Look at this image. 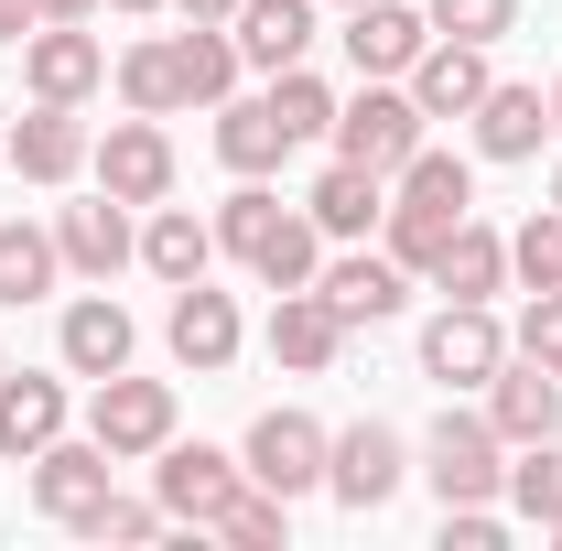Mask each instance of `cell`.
Returning <instances> with one entry per match:
<instances>
[{
	"instance_id": "6",
	"label": "cell",
	"mask_w": 562,
	"mask_h": 551,
	"mask_svg": "<svg viewBox=\"0 0 562 551\" xmlns=\"http://www.w3.org/2000/svg\"><path fill=\"white\" fill-rule=\"evenodd\" d=\"M249 486L238 454H216V443H162V465H151V497H162V519L173 530H216V508Z\"/></svg>"
},
{
	"instance_id": "29",
	"label": "cell",
	"mask_w": 562,
	"mask_h": 551,
	"mask_svg": "<svg viewBox=\"0 0 562 551\" xmlns=\"http://www.w3.org/2000/svg\"><path fill=\"white\" fill-rule=\"evenodd\" d=\"M66 281V249H55V227H0V303H44Z\"/></svg>"
},
{
	"instance_id": "10",
	"label": "cell",
	"mask_w": 562,
	"mask_h": 551,
	"mask_svg": "<svg viewBox=\"0 0 562 551\" xmlns=\"http://www.w3.org/2000/svg\"><path fill=\"white\" fill-rule=\"evenodd\" d=\"M22 76H33V98L87 109V98H98V76H109V44H98L87 22H33V33H22Z\"/></svg>"
},
{
	"instance_id": "48",
	"label": "cell",
	"mask_w": 562,
	"mask_h": 551,
	"mask_svg": "<svg viewBox=\"0 0 562 551\" xmlns=\"http://www.w3.org/2000/svg\"><path fill=\"white\" fill-rule=\"evenodd\" d=\"M552 206H562V173H552Z\"/></svg>"
},
{
	"instance_id": "8",
	"label": "cell",
	"mask_w": 562,
	"mask_h": 551,
	"mask_svg": "<svg viewBox=\"0 0 562 551\" xmlns=\"http://www.w3.org/2000/svg\"><path fill=\"white\" fill-rule=\"evenodd\" d=\"M87 173H98L120 206H162V195H173V140H162V120H140V109L109 120V140L87 151Z\"/></svg>"
},
{
	"instance_id": "24",
	"label": "cell",
	"mask_w": 562,
	"mask_h": 551,
	"mask_svg": "<svg viewBox=\"0 0 562 551\" xmlns=\"http://www.w3.org/2000/svg\"><path fill=\"white\" fill-rule=\"evenodd\" d=\"M303 216H314L325 238H368V227L390 216V173H368V162H325L314 195H303Z\"/></svg>"
},
{
	"instance_id": "19",
	"label": "cell",
	"mask_w": 562,
	"mask_h": 551,
	"mask_svg": "<svg viewBox=\"0 0 562 551\" xmlns=\"http://www.w3.org/2000/svg\"><path fill=\"white\" fill-rule=\"evenodd\" d=\"M55 346H66V368L76 379H120L131 368V346H140V325L109 303V292H76L66 303V325H55Z\"/></svg>"
},
{
	"instance_id": "16",
	"label": "cell",
	"mask_w": 562,
	"mask_h": 551,
	"mask_svg": "<svg viewBox=\"0 0 562 551\" xmlns=\"http://www.w3.org/2000/svg\"><path fill=\"white\" fill-rule=\"evenodd\" d=\"M487 421H497V443H552L562 432V368H530L508 346V368L487 379Z\"/></svg>"
},
{
	"instance_id": "31",
	"label": "cell",
	"mask_w": 562,
	"mask_h": 551,
	"mask_svg": "<svg viewBox=\"0 0 562 551\" xmlns=\"http://www.w3.org/2000/svg\"><path fill=\"white\" fill-rule=\"evenodd\" d=\"M497 497H508L519 519L552 530V519H562V432H552V443H508V486H497Z\"/></svg>"
},
{
	"instance_id": "46",
	"label": "cell",
	"mask_w": 562,
	"mask_h": 551,
	"mask_svg": "<svg viewBox=\"0 0 562 551\" xmlns=\"http://www.w3.org/2000/svg\"><path fill=\"white\" fill-rule=\"evenodd\" d=\"M552 131H562V76H552Z\"/></svg>"
},
{
	"instance_id": "39",
	"label": "cell",
	"mask_w": 562,
	"mask_h": 551,
	"mask_svg": "<svg viewBox=\"0 0 562 551\" xmlns=\"http://www.w3.org/2000/svg\"><path fill=\"white\" fill-rule=\"evenodd\" d=\"M162 530H173V519H162V497H120V486H109V497H98V519H87V541H162Z\"/></svg>"
},
{
	"instance_id": "42",
	"label": "cell",
	"mask_w": 562,
	"mask_h": 551,
	"mask_svg": "<svg viewBox=\"0 0 562 551\" xmlns=\"http://www.w3.org/2000/svg\"><path fill=\"white\" fill-rule=\"evenodd\" d=\"M33 22H44V11H33V0H0V44H22V33H33Z\"/></svg>"
},
{
	"instance_id": "9",
	"label": "cell",
	"mask_w": 562,
	"mask_h": 551,
	"mask_svg": "<svg viewBox=\"0 0 562 551\" xmlns=\"http://www.w3.org/2000/svg\"><path fill=\"white\" fill-rule=\"evenodd\" d=\"M401 476H412V443H401L390 421H357V432H336V454H325V486L347 497L357 519H368V508H390Z\"/></svg>"
},
{
	"instance_id": "27",
	"label": "cell",
	"mask_w": 562,
	"mask_h": 551,
	"mask_svg": "<svg viewBox=\"0 0 562 551\" xmlns=\"http://www.w3.org/2000/svg\"><path fill=\"white\" fill-rule=\"evenodd\" d=\"M390 206H422V216H476V162H465V151H432V140H422L412 162L390 173Z\"/></svg>"
},
{
	"instance_id": "1",
	"label": "cell",
	"mask_w": 562,
	"mask_h": 551,
	"mask_svg": "<svg viewBox=\"0 0 562 551\" xmlns=\"http://www.w3.org/2000/svg\"><path fill=\"white\" fill-rule=\"evenodd\" d=\"M422 486L443 497V508H487L497 486H508V443H497L487 412H443L422 432Z\"/></svg>"
},
{
	"instance_id": "21",
	"label": "cell",
	"mask_w": 562,
	"mask_h": 551,
	"mask_svg": "<svg viewBox=\"0 0 562 551\" xmlns=\"http://www.w3.org/2000/svg\"><path fill=\"white\" fill-rule=\"evenodd\" d=\"M66 432V379H33V368H0V454L33 465L44 443Z\"/></svg>"
},
{
	"instance_id": "34",
	"label": "cell",
	"mask_w": 562,
	"mask_h": 551,
	"mask_svg": "<svg viewBox=\"0 0 562 551\" xmlns=\"http://www.w3.org/2000/svg\"><path fill=\"white\" fill-rule=\"evenodd\" d=\"M249 271L271 281V292H303V281L325 271V227H314V216H281V227H271V249H260Z\"/></svg>"
},
{
	"instance_id": "45",
	"label": "cell",
	"mask_w": 562,
	"mask_h": 551,
	"mask_svg": "<svg viewBox=\"0 0 562 551\" xmlns=\"http://www.w3.org/2000/svg\"><path fill=\"white\" fill-rule=\"evenodd\" d=\"M109 11H162V0H109Z\"/></svg>"
},
{
	"instance_id": "35",
	"label": "cell",
	"mask_w": 562,
	"mask_h": 551,
	"mask_svg": "<svg viewBox=\"0 0 562 551\" xmlns=\"http://www.w3.org/2000/svg\"><path fill=\"white\" fill-rule=\"evenodd\" d=\"M281 530H292V497H271V486H238L216 508V541H238V551H281Z\"/></svg>"
},
{
	"instance_id": "22",
	"label": "cell",
	"mask_w": 562,
	"mask_h": 551,
	"mask_svg": "<svg viewBox=\"0 0 562 551\" xmlns=\"http://www.w3.org/2000/svg\"><path fill=\"white\" fill-rule=\"evenodd\" d=\"M238 66H260V76H281V66H303L314 55V0H238Z\"/></svg>"
},
{
	"instance_id": "51",
	"label": "cell",
	"mask_w": 562,
	"mask_h": 551,
	"mask_svg": "<svg viewBox=\"0 0 562 551\" xmlns=\"http://www.w3.org/2000/svg\"><path fill=\"white\" fill-rule=\"evenodd\" d=\"M0 368H11V357H0Z\"/></svg>"
},
{
	"instance_id": "4",
	"label": "cell",
	"mask_w": 562,
	"mask_h": 551,
	"mask_svg": "<svg viewBox=\"0 0 562 551\" xmlns=\"http://www.w3.org/2000/svg\"><path fill=\"white\" fill-rule=\"evenodd\" d=\"M497 368H508V325H497L487 303H443V314L422 325V379H443V390H487Z\"/></svg>"
},
{
	"instance_id": "11",
	"label": "cell",
	"mask_w": 562,
	"mask_h": 551,
	"mask_svg": "<svg viewBox=\"0 0 562 551\" xmlns=\"http://www.w3.org/2000/svg\"><path fill=\"white\" fill-rule=\"evenodd\" d=\"M336 44H347V66H357V76H412V66H422V44H432V11H412V0H357Z\"/></svg>"
},
{
	"instance_id": "20",
	"label": "cell",
	"mask_w": 562,
	"mask_h": 551,
	"mask_svg": "<svg viewBox=\"0 0 562 551\" xmlns=\"http://www.w3.org/2000/svg\"><path fill=\"white\" fill-rule=\"evenodd\" d=\"M140 271L162 281V292L206 281V271H216V216H195V206H151V227H140Z\"/></svg>"
},
{
	"instance_id": "14",
	"label": "cell",
	"mask_w": 562,
	"mask_h": 551,
	"mask_svg": "<svg viewBox=\"0 0 562 551\" xmlns=\"http://www.w3.org/2000/svg\"><path fill=\"white\" fill-rule=\"evenodd\" d=\"M55 249H66V271H76V281H109V271H131V260H140V227H131V206L98 184L87 206L55 216Z\"/></svg>"
},
{
	"instance_id": "50",
	"label": "cell",
	"mask_w": 562,
	"mask_h": 551,
	"mask_svg": "<svg viewBox=\"0 0 562 551\" xmlns=\"http://www.w3.org/2000/svg\"><path fill=\"white\" fill-rule=\"evenodd\" d=\"M552 541H562V519H552Z\"/></svg>"
},
{
	"instance_id": "5",
	"label": "cell",
	"mask_w": 562,
	"mask_h": 551,
	"mask_svg": "<svg viewBox=\"0 0 562 551\" xmlns=\"http://www.w3.org/2000/svg\"><path fill=\"white\" fill-rule=\"evenodd\" d=\"M87 432L120 454V465H140V454H162L173 443V379H98V401H87Z\"/></svg>"
},
{
	"instance_id": "36",
	"label": "cell",
	"mask_w": 562,
	"mask_h": 551,
	"mask_svg": "<svg viewBox=\"0 0 562 551\" xmlns=\"http://www.w3.org/2000/svg\"><path fill=\"white\" fill-rule=\"evenodd\" d=\"M454 227H465V216H422V206H390V216H379L390 260H401L412 281H432V260H443V238H454Z\"/></svg>"
},
{
	"instance_id": "28",
	"label": "cell",
	"mask_w": 562,
	"mask_h": 551,
	"mask_svg": "<svg viewBox=\"0 0 562 551\" xmlns=\"http://www.w3.org/2000/svg\"><path fill=\"white\" fill-rule=\"evenodd\" d=\"M120 109H140V120L195 109V98H184V55H173V33H151V44H131V55H120Z\"/></svg>"
},
{
	"instance_id": "18",
	"label": "cell",
	"mask_w": 562,
	"mask_h": 551,
	"mask_svg": "<svg viewBox=\"0 0 562 551\" xmlns=\"http://www.w3.org/2000/svg\"><path fill=\"white\" fill-rule=\"evenodd\" d=\"M87 151H98V131L76 120L66 98H33V120L11 131V162H22V184H76V173H87Z\"/></svg>"
},
{
	"instance_id": "41",
	"label": "cell",
	"mask_w": 562,
	"mask_h": 551,
	"mask_svg": "<svg viewBox=\"0 0 562 551\" xmlns=\"http://www.w3.org/2000/svg\"><path fill=\"white\" fill-rule=\"evenodd\" d=\"M443 541L454 551H497L508 530H497V508H443Z\"/></svg>"
},
{
	"instance_id": "49",
	"label": "cell",
	"mask_w": 562,
	"mask_h": 551,
	"mask_svg": "<svg viewBox=\"0 0 562 551\" xmlns=\"http://www.w3.org/2000/svg\"><path fill=\"white\" fill-rule=\"evenodd\" d=\"M336 11H357V0H336Z\"/></svg>"
},
{
	"instance_id": "17",
	"label": "cell",
	"mask_w": 562,
	"mask_h": 551,
	"mask_svg": "<svg viewBox=\"0 0 562 551\" xmlns=\"http://www.w3.org/2000/svg\"><path fill=\"white\" fill-rule=\"evenodd\" d=\"M260 346H271L292 379H325V368H336V346H347V325H336V303H325V292L303 281V292H281V303H271Z\"/></svg>"
},
{
	"instance_id": "15",
	"label": "cell",
	"mask_w": 562,
	"mask_h": 551,
	"mask_svg": "<svg viewBox=\"0 0 562 551\" xmlns=\"http://www.w3.org/2000/svg\"><path fill=\"white\" fill-rule=\"evenodd\" d=\"M401 87H412L422 120H476V98H487L497 76H487V44H454V33H432V44H422V66L401 76Z\"/></svg>"
},
{
	"instance_id": "33",
	"label": "cell",
	"mask_w": 562,
	"mask_h": 551,
	"mask_svg": "<svg viewBox=\"0 0 562 551\" xmlns=\"http://www.w3.org/2000/svg\"><path fill=\"white\" fill-rule=\"evenodd\" d=\"M508 281H519V292H562V206L508 227Z\"/></svg>"
},
{
	"instance_id": "40",
	"label": "cell",
	"mask_w": 562,
	"mask_h": 551,
	"mask_svg": "<svg viewBox=\"0 0 562 551\" xmlns=\"http://www.w3.org/2000/svg\"><path fill=\"white\" fill-rule=\"evenodd\" d=\"M519 357H530V368H562V292H530V314H519Z\"/></svg>"
},
{
	"instance_id": "38",
	"label": "cell",
	"mask_w": 562,
	"mask_h": 551,
	"mask_svg": "<svg viewBox=\"0 0 562 551\" xmlns=\"http://www.w3.org/2000/svg\"><path fill=\"white\" fill-rule=\"evenodd\" d=\"M432 11V33H454V44H497V33H519V0H422Z\"/></svg>"
},
{
	"instance_id": "13",
	"label": "cell",
	"mask_w": 562,
	"mask_h": 551,
	"mask_svg": "<svg viewBox=\"0 0 562 551\" xmlns=\"http://www.w3.org/2000/svg\"><path fill=\"white\" fill-rule=\"evenodd\" d=\"M162 346H173L195 379H216V368L249 346V325H238V303H227L216 281H184V292H173V314H162Z\"/></svg>"
},
{
	"instance_id": "32",
	"label": "cell",
	"mask_w": 562,
	"mask_h": 551,
	"mask_svg": "<svg viewBox=\"0 0 562 551\" xmlns=\"http://www.w3.org/2000/svg\"><path fill=\"white\" fill-rule=\"evenodd\" d=\"M281 195L271 184H260V173H238V195H227V206H216V249H227V260H260V249H271V227H281Z\"/></svg>"
},
{
	"instance_id": "26",
	"label": "cell",
	"mask_w": 562,
	"mask_h": 551,
	"mask_svg": "<svg viewBox=\"0 0 562 551\" xmlns=\"http://www.w3.org/2000/svg\"><path fill=\"white\" fill-rule=\"evenodd\" d=\"M432 292H443V303H497V292H508V238L465 216V227L443 238V260H432Z\"/></svg>"
},
{
	"instance_id": "44",
	"label": "cell",
	"mask_w": 562,
	"mask_h": 551,
	"mask_svg": "<svg viewBox=\"0 0 562 551\" xmlns=\"http://www.w3.org/2000/svg\"><path fill=\"white\" fill-rule=\"evenodd\" d=\"M184 22H238V0H173Z\"/></svg>"
},
{
	"instance_id": "12",
	"label": "cell",
	"mask_w": 562,
	"mask_h": 551,
	"mask_svg": "<svg viewBox=\"0 0 562 551\" xmlns=\"http://www.w3.org/2000/svg\"><path fill=\"white\" fill-rule=\"evenodd\" d=\"M314 292L336 303V325L357 336V325H390V314L412 303V271H401L390 249H347V260H325V271H314Z\"/></svg>"
},
{
	"instance_id": "47",
	"label": "cell",
	"mask_w": 562,
	"mask_h": 551,
	"mask_svg": "<svg viewBox=\"0 0 562 551\" xmlns=\"http://www.w3.org/2000/svg\"><path fill=\"white\" fill-rule=\"evenodd\" d=\"M0 162H11V120H0Z\"/></svg>"
},
{
	"instance_id": "43",
	"label": "cell",
	"mask_w": 562,
	"mask_h": 551,
	"mask_svg": "<svg viewBox=\"0 0 562 551\" xmlns=\"http://www.w3.org/2000/svg\"><path fill=\"white\" fill-rule=\"evenodd\" d=\"M44 22H98V0H33Z\"/></svg>"
},
{
	"instance_id": "25",
	"label": "cell",
	"mask_w": 562,
	"mask_h": 551,
	"mask_svg": "<svg viewBox=\"0 0 562 551\" xmlns=\"http://www.w3.org/2000/svg\"><path fill=\"white\" fill-rule=\"evenodd\" d=\"M541 131H552V98H541V87H508V76H497L487 98H476V151H487V162H530Z\"/></svg>"
},
{
	"instance_id": "7",
	"label": "cell",
	"mask_w": 562,
	"mask_h": 551,
	"mask_svg": "<svg viewBox=\"0 0 562 551\" xmlns=\"http://www.w3.org/2000/svg\"><path fill=\"white\" fill-rule=\"evenodd\" d=\"M109 476H120V454H109L98 432H87V443L55 432V443L33 454V508H44L55 530H87V519H98V497H109Z\"/></svg>"
},
{
	"instance_id": "3",
	"label": "cell",
	"mask_w": 562,
	"mask_h": 551,
	"mask_svg": "<svg viewBox=\"0 0 562 551\" xmlns=\"http://www.w3.org/2000/svg\"><path fill=\"white\" fill-rule=\"evenodd\" d=\"M325 454H336V432L314 412H260L249 443H238L249 486H271V497H314V486H325Z\"/></svg>"
},
{
	"instance_id": "30",
	"label": "cell",
	"mask_w": 562,
	"mask_h": 551,
	"mask_svg": "<svg viewBox=\"0 0 562 551\" xmlns=\"http://www.w3.org/2000/svg\"><path fill=\"white\" fill-rule=\"evenodd\" d=\"M173 55H184V98H195V109H216V98L238 87V33H227V22H184Z\"/></svg>"
},
{
	"instance_id": "37",
	"label": "cell",
	"mask_w": 562,
	"mask_h": 551,
	"mask_svg": "<svg viewBox=\"0 0 562 551\" xmlns=\"http://www.w3.org/2000/svg\"><path fill=\"white\" fill-rule=\"evenodd\" d=\"M260 98L281 109V131H292V140H325V131H336V98H325V76H303V66H281Z\"/></svg>"
},
{
	"instance_id": "23",
	"label": "cell",
	"mask_w": 562,
	"mask_h": 551,
	"mask_svg": "<svg viewBox=\"0 0 562 551\" xmlns=\"http://www.w3.org/2000/svg\"><path fill=\"white\" fill-rule=\"evenodd\" d=\"M292 151H303V140L281 131L271 98H216V162H227V173H281Z\"/></svg>"
},
{
	"instance_id": "2",
	"label": "cell",
	"mask_w": 562,
	"mask_h": 551,
	"mask_svg": "<svg viewBox=\"0 0 562 551\" xmlns=\"http://www.w3.org/2000/svg\"><path fill=\"white\" fill-rule=\"evenodd\" d=\"M422 131H432V120L412 109V87H401V76H368V87H357L347 109H336V162L401 173V162L422 151Z\"/></svg>"
}]
</instances>
